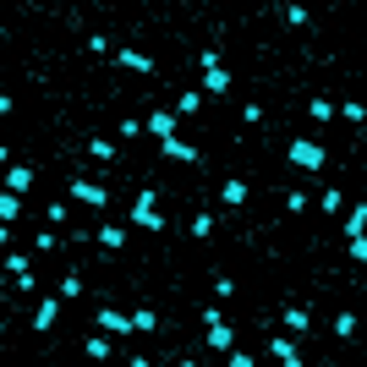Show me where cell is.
I'll return each mask as SVG.
<instances>
[{
  "label": "cell",
  "instance_id": "33",
  "mask_svg": "<svg viewBox=\"0 0 367 367\" xmlns=\"http://www.w3.org/2000/svg\"><path fill=\"white\" fill-rule=\"evenodd\" d=\"M115 132H121V137H143V132H148V121H121Z\"/></svg>",
  "mask_w": 367,
  "mask_h": 367
},
{
  "label": "cell",
  "instance_id": "22",
  "mask_svg": "<svg viewBox=\"0 0 367 367\" xmlns=\"http://www.w3.org/2000/svg\"><path fill=\"white\" fill-rule=\"evenodd\" d=\"M132 324H137V334H148V329H159V312H154V307H137Z\"/></svg>",
  "mask_w": 367,
  "mask_h": 367
},
{
  "label": "cell",
  "instance_id": "21",
  "mask_svg": "<svg viewBox=\"0 0 367 367\" xmlns=\"http://www.w3.org/2000/svg\"><path fill=\"white\" fill-rule=\"evenodd\" d=\"M214 236V214H192V242H208Z\"/></svg>",
  "mask_w": 367,
  "mask_h": 367
},
{
  "label": "cell",
  "instance_id": "4",
  "mask_svg": "<svg viewBox=\"0 0 367 367\" xmlns=\"http://www.w3.org/2000/svg\"><path fill=\"white\" fill-rule=\"evenodd\" d=\"M66 192H72L77 203H88V208H110V186H99V181H82V176H77Z\"/></svg>",
  "mask_w": 367,
  "mask_h": 367
},
{
  "label": "cell",
  "instance_id": "30",
  "mask_svg": "<svg viewBox=\"0 0 367 367\" xmlns=\"http://www.w3.org/2000/svg\"><path fill=\"white\" fill-rule=\"evenodd\" d=\"M214 296H220V302H230V296H236V280H230V274H220V280H214Z\"/></svg>",
  "mask_w": 367,
  "mask_h": 367
},
{
  "label": "cell",
  "instance_id": "27",
  "mask_svg": "<svg viewBox=\"0 0 367 367\" xmlns=\"http://www.w3.org/2000/svg\"><path fill=\"white\" fill-rule=\"evenodd\" d=\"M33 247H39V252H55V247H61V236H55V225H44V230H39V242H33Z\"/></svg>",
  "mask_w": 367,
  "mask_h": 367
},
{
  "label": "cell",
  "instance_id": "16",
  "mask_svg": "<svg viewBox=\"0 0 367 367\" xmlns=\"http://www.w3.org/2000/svg\"><path fill=\"white\" fill-rule=\"evenodd\" d=\"M110 340H115V334H104V329H99V334H88V340H82V351L104 362V356H110Z\"/></svg>",
  "mask_w": 367,
  "mask_h": 367
},
{
  "label": "cell",
  "instance_id": "24",
  "mask_svg": "<svg viewBox=\"0 0 367 367\" xmlns=\"http://www.w3.org/2000/svg\"><path fill=\"white\" fill-rule=\"evenodd\" d=\"M61 296H66V302H77V296H82V274H77V269H66V280H61Z\"/></svg>",
  "mask_w": 367,
  "mask_h": 367
},
{
  "label": "cell",
  "instance_id": "13",
  "mask_svg": "<svg viewBox=\"0 0 367 367\" xmlns=\"http://www.w3.org/2000/svg\"><path fill=\"white\" fill-rule=\"evenodd\" d=\"M220 203H225V208H242V203H247V181H242V176L220 186Z\"/></svg>",
  "mask_w": 367,
  "mask_h": 367
},
{
  "label": "cell",
  "instance_id": "19",
  "mask_svg": "<svg viewBox=\"0 0 367 367\" xmlns=\"http://www.w3.org/2000/svg\"><path fill=\"white\" fill-rule=\"evenodd\" d=\"M17 214H22V192L6 186V192H0V220H17Z\"/></svg>",
  "mask_w": 367,
  "mask_h": 367
},
{
  "label": "cell",
  "instance_id": "11",
  "mask_svg": "<svg viewBox=\"0 0 367 367\" xmlns=\"http://www.w3.org/2000/svg\"><path fill=\"white\" fill-rule=\"evenodd\" d=\"M203 94H230V72H225L220 61L203 66Z\"/></svg>",
  "mask_w": 367,
  "mask_h": 367
},
{
  "label": "cell",
  "instance_id": "8",
  "mask_svg": "<svg viewBox=\"0 0 367 367\" xmlns=\"http://www.w3.org/2000/svg\"><path fill=\"white\" fill-rule=\"evenodd\" d=\"M61 302H66V296H44V302H39V312H33V334H50V329H55Z\"/></svg>",
  "mask_w": 367,
  "mask_h": 367
},
{
  "label": "cell",
  "instance_id": "5",
  "mask_svg": "<svg viewBox=\"0 0 367 367\" xmlns=\"http://www.w3.org/2000/svg\"><path fill=\"white\" fill-rule=\"evenodd\" d=\"M203 329H208V346L214 351H230V324L220 318V307H203Z\"/></svg>",
  "mask_w": 367,
  "mask_h": 367
},
{
  "label": "cell",
  "instance_id": "10",
  "mask_svg": "<svg viewBox=\"0 0 367 367\" xmlns=\"http://www.w3.org/2000/svg\"><path fill=\"white\" fill-rule=\"evenodd\" d=\"M94 242H99L104 252H126V225H115V220L99 225V230H94Z\"/></svg>",
  "mask_w": 367,
  "mask_h": 367
},
{
  "label": "cell",
  "instance_id": "17",
  "mask_svg": "<svg viewBox=\"0 0 367 367\" xmlns=\"http://www.w3.org/2000/svg\"><path fill=\"white\" fill-rule=\"evenodd\" d=\"M286 329H290V334H307V329H312L307 307H286Z\"/></svg>",
  "mask_w": 367,
  "mask_h": 367
},
{
  "label": "cell",
  "instance_id": "29",
  "mask_svg": "<svg viewBox=\"0 0 367 367\" xmlns=\"http://www.w3.org/2000/svg\"><path fill=\"white\" fill-rule=\"evenodd\" d=\"M340 115H346V121H356V126L367 121V110H362V104H356V99H346V104H340Z\"/></svg>",
  "mask_w": 367,
  "mask_h": 367
},
{
  "label": "cell",
  "instance_id": "1",
  "mask_svg": "<svg viewBox=\"0 0 367 367\" xmlns=\"http://www.w3.org/2000/svg\"><path fill=\"white\" fill-rule=\"evenodd\" d=\"M126 220L137 225V230H164V214H159V203H154V186H143L137 198H132V214Z\"/></svg>",
  "mask_w": 367,
  "mask_h": 367
},
{
  "label": "cell",
  "instance_id": "9",
  "mask_svg": "<svg viewBox=\"0 0 367 367\" xmlns=\"http://www.w3.org/2000/svg\"><path fill=\"white\" fill-rule=\"evenodd\" d=\"M264 351L274 356V362H286V367H302V351H296V340H286V334H274Z\"/></svg>",
  "mask_w": 367,
  "mask_h": 367
},
{
  "label": "cell",
  "instance_id": "18",
  "mask_svg": "<svg viewBox=\"0 0 367 367\" xmlns=\"http://www.w3.org/2000/svg\"><path fill=\"white\" fill-rule=\"evenodd\" d=\"M307 115H312V121L324 126V121H334V115H340V104H329V99H312V104H307Z\"/></svg>",
  "mask_w": 367,
  "mask_h": 367
},
{
  "label": "cell",
  "instance_id": "15",
  "mask_svg": "<svg viewBox=\"0 0 367 367\" xmlns=\"http://www.w3.org/2000/svg\"><path fill=\"white\" fill-rule=\"evenodd\" d=\"M6 186H11V192H28V186H33V170H28V164H11V170H6Z\"/></svg>",
  "mask_w": 367,
  "mask_h": 367
},
{
  "label": "cell",
  "instance_id": "23",
  "mask_svg": "<svg viewBox=\"0 0 367 367\" xmlns=\"http://www.w3.org/2000/svg\"><path fill=\"white\" fill-rule=\"evenodd\" d=\"M88 154H94V159H115V137H94V143H88Z\"/></svg>",
  "mask_w": 367,
  "mask_h": 367
},
{
  "label": "cell",
  "instance_id": "20",
  "mask_svg": "<svg viewBox=\"0 0 367 367\" xmlns=\"http://www.w3.org/2000/svg\"><path fill=\"white\" fill-rule=\"evenodd\" d=\"M334 340H356V312H334Z\"/></svg>",
  "mask_w": 367,
  "mask_h": 367
},
{
  "label": "cell",
  "instance_id": "14",
  "mask_svg": "<svg viewBox=\"0 0 367 367\" xmlns=\"http://www.w3.org/2000/svg\"><path fill=\"white\" fill-rule=\"evenodd\" d=\"M346 236H367V203H351L346 208Z\"/></svg>",
  "mask_w": 367,
  "mask_h": 367
},
{
  "label": "cell",
  "instance_id": "32",
  "mask_svg": "<svg viewBox=\"0 0 367 367\" xmlns=\"http://www.w3.org/2000/svg\"><path fill=\"white\" fill-rule=\"evenodd\" d=\"M346 247H351V258H356V264H367V236H346Z\"/></svg>",
  "mask_w": 367,
  "mask_h": 367
},
{
  "label": "cell",
  "instance_id": "12",
  "mask_svg": "<svg viewBox=\"0 0 367 367\" xmlns=\"http://www.w3.org/2000/svg\"><path fill=\"white\" fill-rule=\"evenodd\" d=\"M115 66H126V72H143V77L154 72V61H148L143 50H115Z\"/></svg>",
  "mask_w": 367,
  "mask_h": 367
},
{
  "label": "cell",
  "instance_id": "25",
  "mask_svg": "<svg viewBox=\"0 0 367 367\" xmlns=\"http://www.w3.org/2000/svg\"><path fill=\"white\" fill-rule=\"evenodd\" d=\"M340 208H346V192H340V186H329V192H324V214H340Z\"/></svg>",
  "mask_w": 367,
  "mask_h": 367
},
{
  "label": "cell",
  "instance_id": "7",
  "mask_svg": "<svg viewBox=\"0 0 367 367\" xmlns=\"http://www.w3.org/2000/svg\"><path fill=\"white\" fill-rule=\"evenodd\" d=\"M176 126H181V110H154V115H148V132H154V143L176 137Z\"/></svg>",
  "mask_w": 367,
  "mask_h": 367
},
{
  "label": "cell",
  "instance_id": "28",
  "mask_svg": "<svg viewBox=\"0 0 367 367\" xmlns=\"http://www.w3.org/2000/svg\"><path fill=\"white\" fill-rule=\"evenodd\" d=\"M286 22H290V28H307V6H302V0H290V6H286Z\"/></svg>",
  "mask_w": 367,
  "mask_h": 367
},
{
  "label": "cell",
  "instance_id": "26",
  "mask_svg": "<svg viewBox=\"0 0 367 367\" xmlns=\"http://www.w3.org/2000/svg\"><path fill=\"white\" fill-rule=\"evenodd\" d=\"M198 104H203V94L192 88V94H181V99H176V110H181V115H198Z\"/></svg>",
  "mask_w": 367,
  "mask_h": 367
},
{
  "label": "cell",
  "instance_id": "6",
  "mask_svg": "<svg viewBox=\"0 0 367 367\" xmlns=\"http://www.w3.org/2000/svg\"><path fill=\"white\" fill-rule=\"evenodd\" d=\"M159 154H164L170 164H198V159H203V154L186 143V137H164V143H159Z\"/></svg>",
  "mask_w": 367,
  "mask_h": 367
},
{
  "label": "cell",
  "instance_id": "2",
  "mask_svg": "<svg viewBox=\"0 0 367 367\" xmlns=\"http://www.w3.org/2000/svg\"><path fill=\"white\" fill-rule=\"evenodd\" d=\"M286 154H290V164H296V170H324V148L312 143V137H296Z\"/></svg>",
  "mask_w": 367,
  "mask_h": 367
},
{
  "label": "cell",
  "instance_id": "3",
  "mask_svg": "<svg viewBox=\"0 0 367 367\" xmlns=\"http://www.w3.org/2000/svg\"><path fill=\"white\" fill-rule=\"evenodd\" d=\"M99 329H104V334H115V340H126V334H137V324H132V312H121V307H99Z\"/></svg>",
  "mask_w": 367,
  "mask_h": 367
},
{
  "label": "cell",
  "instance_id": "34",
  "mask_svg": "<svg viewBox=\"0 0 367 367\" xmlns=\"http://www.w3.org/2000/svg\"><path fill=\"white\" fill-rule=\"evenodd\" d=\"M362 137H367V121H362Z\"/></svg>",
  "mask_w": 367,
  "mask_h": 367
},
{
  "label": "cell",
  "instance_id": "31",
  "mask_svg": "<svg viewBox=\"0 0 367 367\" xmlns=\"http://www.w3.org/2000/svg\"><path fill=\"white\" fill-rule=\"evenodd\" d=\"M44 225H55V230H61V225H66V203H50V208H44Z\"/></svg>",
  "mask_w": 367,
  "mask_h": 367
}]
</instances>
